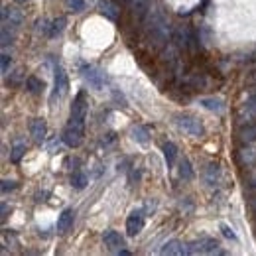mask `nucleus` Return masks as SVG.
<instances>
[{"mask_svg": "<svg viewBox=\"0 0 256 256\" xmlns=\"http://www.w3.org/2000/svg\"><path fill=\"white\" fill-rule=\"evenodd\" d=\"M162 255H187V249L183 247V243H179V241H170V243H166L164 245V249H162Z\"/></svg>", "mask_w": 256, "mask_h": 256, "instance_id": "nucleus-21", "label": "nucleus"}, {"mask_svg": "<svg viewBox=\"0 0 256 256\" xmlns=\"http://www.w3.org/2000/svg\"><path fill=\"white\" fill-rule=\"evenodd\" d=\"M162 152H164V158H166V164L168 168H173L175 166V160H177V148L173 142H166L162 146Z\"/></svg>", "mask_w": 256, "mask_h": 256, "instance_id": "nucleus-19", "label": "nucleus"}, {"mask_svg": "<svg viewBox=\"0 0 256 256\" xmlns=\"http://www.w3.org/2000/svg\"><path fill=\"white\" fill-rule=\"evenodd\" d=\"M239 162L245 168H253L256 166V148H253L251 144H245V148L239 150Z\"/></svg>", "mask_w": 256, "mask_h": 256, "instance_id": "nucleus-11", "label": "nucleus"}, {"mask_svg": "<svg viewBox=\"0 0 256 256\" xmlns=\"http://www.w3.org/2000/svg\"><path fill=\"white\" fill-rule=\"evenodd\" d=\"M83 138H85V127H79V125H73V123H67V127L61 134V140L69 148H79L83 144Z\"/></svg>", "mask_w": 256, "mask_h": 256, "instance_id": "nucleus-2", "label": "nucleus"}, {"mask_svg": "<svg viewBox=\"0 0 256 256\" xmlns=\"http://www.w3.org/2000/svg\"><path fill=\"white\" fill-rule=\"evenodd\" d=\"M6 213H8V205L2 203V219H6Z\"/></svg>", "mask_w": 256, "mask_h": 256, "instance_id": "nucleus-34", "label": "nucleus"}, {"mask_svg": "<svg viewBox=\"0 0 256 256\" xmlns=\"http://www.w3.org/2000/svg\"><path fill=\"white\" fill-rule=\"evenodd\" d=\"M65 6L71 12H81L85 8V0H65Z\"/></svg>", "mask_w": 256, "mask_h": 256, "instance_id": "nucleus-28", "label": "nucleus"}, {"mask_svg": "<svg viewBox=\"0 0 256 256\" xmlns=\"http://www.w3.org/2000/svg\"><path fill=\"white\" fill-rule=\"evenodd\" d=\"M85 119H87V101H85V93H79L75 97V101H73L69 123L79 125V127H85Z\"/></svg>", "mask_w": 256, "mask_h": 256, "instance_id": "nucleus-4", "label": "nucleus"}, {"mask_svg": "<svg viewBox=\"0 0 256 256\" xmlns=\"http://www.w3.org/2000/svg\"><path fill=\"white\" fill-rule=\"evenodd\" d=\"M175 123H177V127L183 128V130H185L187 134H191V136H203V134H205V128L201 125V121L195 119V117L177 115V117H175Z\"/></svg>", "mask_w": 256, "mask_h": 256, "instance_id": "nucleus-5", "label": "nucleus"}, {"mask_svg": "<svg viewBox=\"0 0 256 256\" xmlns=\"http://www.w3.org/2000/svg\"><path fill=\"white\" fill-rule=\"evenodd\" d=\"M144 229V215L142 211H132L130 217L127 219V233L130 237H136Z\"/></svg>", "mask_w": 256, "mask_h": 256, "instance_id": "nucleus-10", "label": "nucleus"}, {"mask_svg": "<svg viewBox=\"0 0 256 256\" xmlns=\"http://www.w3.org/2000/svg\"><path fill=\"white\" fill-rule=\"evenodd\" d=\"M18 2H26V0H18Z\"/></svg>", "mask_w": 256, "mask_h": 256, "instance_id": "nucleus-35", "label": "nucleus"}, {"mask_svg": "<svg viewBox=\"0 0 256 256\" xmlns=\"http://www.w3.org/2000/svg\"><path fill=\"white\" fill-rule=\"evenodd\" d=\"M99 10H101V14L105 16V18H109V20H117L119 18V8L111 2V0H101L99 2Z\"/></svg>", "mask_w": 256, "mask_h": 256, "instance_id": "nucleus-20", "label": "nucleus"}, {"mask_svg": "<svg viewBox=\"0 0 256 256\" xmlns=\"http://www.w3.org/2000/svg\"><path fill=\"white\" fill-rule=\"evenodd\" d=\"M2 20H4V24H8L10 28H18V26L24 22V16H22V12H20L16 6H4V8H2Z\"/></svg>", "mask_w": 256, "mask_h": 256, "instance_id": "nucleus-6", "label": "nucleus"}, {"mask_svg": "<svg viewBox=\"0 0 256 256\" xmlns=\"http://www.w3.org/2000/svg\"><path fill=\"white\" fill-rule=\"evenodd\" d=\"M73 219H75V211L73 209H65L59 215V219H57V231L59 233H67L73 227Z\"/></svg>", "mask_w": 256, "mask_h": 256, "instance_id": "nucleus-16", "label": "nucleus"}, {"mask_svg": "<svg viewBox=\"0 0 256 256\" xmlns=\"http://www.w3.org/2000/svg\"><path fill=\"white\" fill-rule=\"evenodd\" d=\"M0 57H2V73H6L8 71V65H10V55L8 53H2Z\"/></svg>", "mask_w": 256, "mask_h": 256, "instance_id": "nucleus-32", "label": "nucleus"}, {"mask_svg": "<svg viewBox=\"0 0 256 256\" xmlns=\"http://www.w3.org/2000/svg\"><path fill=\"white\" fill-rule=\"evenodd\" d=\"M215 255V253H221L219 251V243L215 241V239H211V237H203V239H199V241H195V243H191L189 247H187V255Z\"/></svg>", "mask_w": 256, "mask_h": 256, "instance_id": "nucleus-3", "label": "nucleus"}, {"mask_svg": "<svg viewBox=\"0 0 256 256\" xmlns=\"http://www.w3.org/2000/svg\"><path fill=\"white\" fill-rule=\"evenodd\" d=\"M239 138L243 144H255L256 142V125L255 123H247L245 127L239 130Z\"/></svg>", "mask_w": 256, "mask_h": 256, "instance_id": "nucleus-18", "label": "nucleus"}, {"mask_svg": "<svg viewBox=\"0 0 256 256\" xmlns=\"http://www.w3.org/2000/svg\"><path fill=\"white\" fill-rule=\"evenodd\" d=\"M239 119H241L245 125H247V123H255L256 121V95H251V99H247V103L241 107Z\"/></svg>", "mask_w": 256, "mask_h": 256, "instance_id": "nucleus-9", "label": "nucleus"}, {"mask_svg": "<svg viewBox=\"0 0 256 256\" xmlns=\"http://www.w3.org/2000/svg\"><path fill=\"white\" fill-rule=\"evenodd\" d=\"M103 241H105V245H107L111 251H117V253L125 247V239H123L117 231H107V233L103 235Z\"/></svg>", "mask_w": 256, "mask_h": 256, "instance_id": "nucleus-14", "label": "nucleus"}, {"mask_svg": "<svg viewBox=\"0 0 256 256\" xmlns=\"http://www.w3.org/2000/svg\"><path fill=\"white\" fill-rule=\"evenodd\" d=\"M132 140L138 144H146L150 140V132L146 127H134L132 128Z\"/></svg>", "mask_w": 256, "mask_h": 256, "instance_id": "nucleus-24", "label": "nucleus"}, {"mask_svg": "<svg viewBox=\"0 0 256 256\" xmlns=\"http://www.w3.org/2000/svg\"><path fill=\"white\" fill-rule=\"evenodd\" d=\"M65 24H67V20H65V18H55V20L49 24V32H47V36H49V38H57V36L65 30Z\"/></svg>", "mask_w": 256, "mask_h": 256, "instance_id": "nucleus-23", "label": "nucleus"}, {"mask_svg": "<svg viewBox=\"0 0 256 256\" xmlns=\"http://www.w3.org/2000/svg\"><path fill=\"white\" fill-rule=\"evenodd\" d=\"M128 8L134 18L142 20L150 10V0H128Z\"/></svg>", "mask_w": 256, "mask_h": 256, "instance_id": "nucleus-13", "label": "nucleus"}, {"mask_svg": "<svg viewBox=\"0 0 256 256\" xmlns=\"http://www.w3.org/2000/svg\"><path fill=\"white\" fill-rule=\"evenodd\" d=\"M179 175L183 179H191L193 177V170H191L189 160H181V164H179Z\"/></svg>", "mask_w": 256, "mask_h": 256, "instance_id": "nucleus-27", "label": "nucleus"}, {"mask_svg": "<svg viewBox=\"0 0 256 256\" xmlns=\"http://www.w3.org/2000/svg\"><path fill=\"white\" fill-rule=\"evenodd\" d=\"M24 154H26V144H24V142H16V144L12 146V150H10V160H12L14 164H18Z\"/></svg>", "mask_w": 256, "mask_h": 256, "instance_id": "nucleus-25", "label": "nucleus"}, {"mask_svg": "<svg viewBox=\"0 0 256 256\" xmlns=\"http://www.w3.org/2000/svg\"><path fill=\"white\" fill-rule=\"evenodd\" d=\"M30 132H32V136L36 138V142H42V140L45 138V134H47V125H45V121H43V119H34L32 125H30Z\"/></svg>", "mask_w": 256, "mask_h": 256, "instance_id": "nucleus-17", "label": "nucleus"}, {"mask_svg": "<svg viewBox=\"0 0 256 256\" xmlns=\"http://www.w3.org/2000/svg\"><path fill=\"white\" fill-rule=\"evenodd\" d=\"M83 77H85V81H87L93 89H97V91H101L103 85H105V75H103L99 69H95V67H85V69H83Z\"/></svg>", "mask_w": 256, "mask_h": 256, "instance_id": "nucleus-7", "label": "nucleus"}, {"mask_svg": "<svg viewBox=\"0 0 256 256\" xmlns=\"http://www.w3.org/2000/svg\"><path fill=\"white\" fill-rule=\"evenodd\" d=\"M26 89H28V93H32V95H40V93L45 89V83H43L42 79H38V77H28Z\"/></svg>", "mask_w": 256, "mask_h": 256, "instance_id": "nucleus-22", "label": "nucleus"}, {"mask_svg": "<svg viewBox=\"0 0 256 256\" xmlns=\"http://www.w3.org/2000/svg\"><path fill=\"white\" fill-rule=\"evenodd\" d=\"M221 231H223V235L227 237V239H231V241H239V237H237V233L229 227V225H225V223H221Z\"/></svg>", "mask_w": 256, "mask_h": 256, "instance_id": "nucleus-30", "label": "nucleus"}, {"mask_svg": "<svg viewBox=\"0 0 256 256\" xmlns=\"http://www.w3.org/2000/svg\"><path fill=\"white\" fill-rule=\"evenodd\" d=\"M199 105H201L203 109L215 113V115H221V113L225 111V103H223L221 99H217V97H203V99L199 101Z\"/></svg>", "mask_w": 256, "mask_h": 256, "instance_id": "nucleus-15", "label": "nucleus"}, {"mask_svg": "<svg viewBox=\"0 0 256 256\" xmlns=\"http://www.w3.org/2000/svg\"><path fill=\"white\" fill-rule=\"evenodd\" d=\"M205 181L209 185H221L223 181V170L219 164H209L205 170Z\"/></svg>", "mask_w": 256, "mask_h": 256, "instance_id": "nucleus-12", "label": "nucleus"}, {"mask_svg": "<svg viewBox=\"0 0 256 256\" xmlns=\"http://www.w3.org/2000/svg\"><path fill=\"white\" fill-rule=\"evenodd\" d=\"M67 89H69V83H67V73L57 67L55 69V89H53V99H61L67 95Z\"/></svg>", "mask_w": 256, "mask_h": 256, "instance_id": "nucleus-8", "label": "nucleus"}, {"mask_svg": "<svg viewBox=\"0 0 256 256\" xmlns=\"http://www.w3.org/2000/svg\"><path fill=\"white\" fill-rule=\"evenodd\" d=\"M16 187H18L16 181H8V179L2 181V193H8V191H12V189H16Z\"/></svg>", "mask_w": 256, "mask_h": 256, "instance_id": "nucleus-31", "label": "nucleus"}, {"mask_svg": "<svg viewBox=\"0 0 256 256\" xmlns=\"http://www.w3.org/2000/svg\"><path fill=\"white\" fill-rule=\"evenodd\" d=\"M148 36H150V43H154L156 47H162V45L168 42V38H170L168 20H166L160 12H154V18H152V24H150Z\"/></svg>", "mask_w": 256, "mask_h": 256, "instance_id": "nucleus-1", "label": "nucleus"}, {"mask_svg": "<svg viewBox=\"0 0 256 256\" xmlns=\"http://www.w3.org/2000/svg\"><path fill=\"white\" fill-rule=\"evenodd\" d=\"M87 183H89V179H87V175H85L83 171H75V173L71 175V185H73L75 189H85Z\"/></svg>", "mask_w": 256, "mask_h": 256, "instance_id": "nucleus-26", "label": "nucleus"}, {"mask_svg": "<svg viewBox=\"0 0 256 256\" xmlns=\"http://www.w3.org/2000/svg\"><path fill=\"white\" fill-rule=\"evenodd\" d=\"M12 40H14V36H12V32H8V24H4L2 26V45L12 43Z\"/></svg>", "mask_w": 256, "mask_h": 256, "instance_id": "nucleus-29", "label": "nucleus"}, {"mask_svg": "<svg viewBox=\"0 0 256 256\" xmlns=\"http://www.w3.org/2000/svg\"><path fill=\"white\" fill-rule=\"evenodd\" d=\"M251 87H253V95H256V75L251 79Z\"/></svg>", "mask_w": 256, "mask_h": 256, "instance_id": "nucleus-33", "label": "nucleus"}]
</instances>
